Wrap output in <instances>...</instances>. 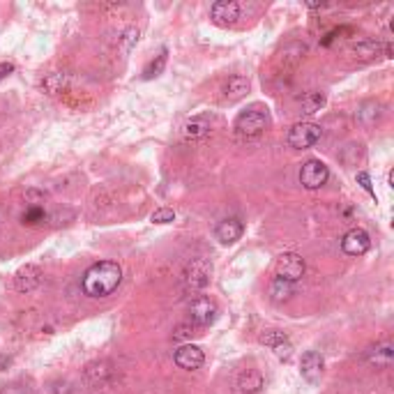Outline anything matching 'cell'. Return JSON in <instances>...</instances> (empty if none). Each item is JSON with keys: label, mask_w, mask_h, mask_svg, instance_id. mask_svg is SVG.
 Listing matches in <instances>:
<instances>
[{"label": "cell", "mask_w": 394, "mask_h": 394, "mask_svg": "<svg viewBox=\"0 0 394 394\" xmlns=\"http://www.w3.org/2000/svg\"><path fill=\"white\" fill-rule=\"evenodd\" d=\"M224 93H226L229 100H240V97H244L249 93V79L247 76H240V74H235V76H231V79L226 81V86H224Z\"/></svg>", "instance_id": "ffe728a7"}, {"label": "cell", "mask_w": 394, "mask_h": 394, "mask_svg": "<svg viewBox=\"0 0 394 394\" xmlns=\"http://www.w3.org/2000/svg\"><path fill=\"white\" fill-rule=\"evenodd\" d=\"M164 65H166V51H161L157 55V60H152L150 65L143 69V79H152V76H159L161 69H164Z\"/></svg>", "instance_id": "cb8c5ba5"}, {"label": "cell", "mask_w": 394, "mask_h": 394, "mask_svg": "<svg viewBox=\"0 0 394 394\" xmlns=\"http://www.w3.org/2000/svg\"><path fill=\"white\" fill-rule=\"evenodd\" d=\"M357 182H360V185H362L364 192H369L371 196H374V189H371V178H369V173H364V171L357 173Z\"/></svg>", "instance_id": "f1b7e54d"}, {"label": "cell", "mask_w": 394, "mask_h": 394, "mask_svg": "<svg viewBox=\"0 0 394 394\" xmlns=\"http://www.w3.org/2000/svg\"><path fill=\"white\" fill-rule=\"evenodd\" d=\"M274 270H277V277L279 279H286L295 284L298 279H302V274H305L307 265H305V258L300 254H293V251H286V254H281L277 258V265H274Z\"/></svg>", "instance_id": "5b68a950"}, {"label": "cell", "mask_w": 394, "mask_h": 394, "mask_svg": "<svg viewBox=\"0 0 394 394\" xmlns=\"http://www.w3.org/2000/svg\"><path fill=\"white\" fill-rule=\"evenodd\" d=\"M44 220H46V215H44V210H42L39 206H30L24 213V224H28V226H35V224H39Z\"/></svg>", "instance_id": "d4e9b609"}, {"label": "cell", "mask_w": 394, "mask_h": 394, "mask_svg": "<svg viewBox=\"0 0 394 394\" xmlns=\"http://www.w3.org/2000/svg\"><path fill=\"white\" fill-rule=\"evenodd\" d=\"M371 247V238L367 231L362 229H350L346 235L341 238V249L348 256H362L367 254Z\"/></svg>", "instance_id": "ba28073f"}, {"label": "cell", "mask_w": 394, "mask_h": 394, "mask_svg": "<svg viewBox=\"0 0 394 394\" xmlns=\"http://www.w3.org/2000/svg\"><path fill=\"white\" fill-rule=\"evenodd\" d=\"M0 394H28V392L21 388V385H7V388L0 392Z\"/></svg>", "instance_id": "1f68e13d"}, {"label": "cell", "mask_w": 394, "mask_h": 394, "mask_svg": "<svg viewBox=\"0 0 394 394\" xmlns=\"http://www.w3.org/2000/svg\"><path fill=\"white\" fill-rule=\"evenodd\" d=\"M305 53H307V46L305 44H291L281 51V65L284 67H298L302 60H305Z\"/></svg>", "instance_id": "44dd1931"}, {"label": "cell", "mask_w": 394, "mask_h": 394, "mask_svg": "<svg viewBox=\"0 0 394 394\" xmlns=\"http://www.w3.org/2000/svg\"><path fill=\"white\" fill-rule=\"evenodd\" d=\"M330 171L321 159H309L300 168V185L305 189H321L328 182Z\"/></svg>", "instance_id": "8992f818"}, {"label": "cell", "mask_w": 394, "mask_h": 394, "mask_svg": "<svg viewBox=\"0 0 394 394\" xmlns=\"http://www.w3.org/2000/svg\"><path fill=\"white\" fill-rule=\"evenodd\" d=\"M323 369H325V360H323L321 353H316V350H307V353L302 355L300 374H302V378H305V381L319 383L321 376H323Z\"/></svg>", "instance_id": "8fae6325"}, {"label": "cell", "mask_w": 394, "mask_h": 394, "mask_svg": "<svg viewBox=\"0 0 394 394\" xmlns=\"http://www.w3.org/2000/svg\"><path fill=\"white\" fill-rule=\"evenodd\" d=\"M238 388H240L242 392H247V394H254L263 388V376H261V371H256V369H244L240 378H238Z\"/></svg>", "instance_id": "d6986e66"}, {"label": "cell", "mask_w": 394, "mask_h": 394, "mask_svg": "<svg viewBox=\"0 0 394 394\" xmlns=\"http://www.w3.org/2000/svg\"><path fill=\"white\" fill-rule=\"evenodd\" d=\"M208 134H210L208 116H196L192 120H187L185 127H182V136H185V141H201V138H206Z\"/></svg>", "instance_id": "2e32d148"}, {"label": "cell", "mask_w": 394, "mask_h": 394, "mask_svg": "<svg viewBox=\"0 0 394 394\" xmlns=\"http://www.w3.org/2000/svg\"><path fill=\"white\" fill-rule=\"evenodd\" d=\"M12 72H14V65H12V62H0V83H3Z\"/></svg>", "instance_id": "4dcf8cb0"}, {"label": "cell", "mask_w": 394, "mask_h": 394, "mask_svg": "<svg viewBox=\"0 0 394 394\" xmlns=\"http://www.w3.org/2000/svg\"><path fill=\"white\" fill-rule=\"evenodd\" d=\"M173 220H175V213L171 208H159V210H154V213L150 215L152 224H171Z\"/></svg>", "instance_id": "484cf974"}, {"label": "cell", "mask_w": 394, "mask_h": 394, "mask_svg": "<svg viewBox=\"0 0 394 394\" xmlns=\"http://www.w3.org/2000/svg\"><path fill=\"white\" fill-rule=\"evenodd\" d=\"M189 319L196 328H208L217 319V305L208 295H196L189 305Z\"/></svg>", "instance_id": "52a82bcc"}, {"label": "cell", "mask_w": 394, "mask_h": 394, "mask_svg": "<svg viewBox=\"0 0 394 394\" xmlns=\"http://www.w3.org/2000/svg\"><path fill=\"white\" fill-rule=\"evenodd\" d=\"M210 274H213V265H210L206 258H194L185 265L182 270V288L185 293H201L203 288L210 284Z\"/></svg>", "instance_id": "7a4b0ae2"}, {"label": "cell", "mask_w": 394, "mask_h": 394, "mask_svg": "<svg viewBox=\"0 0 394 394\" xmlns=\"http://www.w3.org/2000/svg\"><path fill=\"white\" fill-rule=\"evenodd\" d=\"M272 350H274V355H277L279 360H288V357L293 355V346H291V341H288V339L279 341L277 346H272Z\"/></svg>", "instance_id": "4316f807"}, {"label": "cell", "mask_w": 394, "mask_h": 394, "mask_svg": "<svg viewBox=\"0 0 394 394\" xmlns=\"http://www.w3.org/2000/svg\"><path fill=\"white\" fill-rule=\"evenodd\" d=\"M39 284H42V267L39 265L28 263L14 274V288H17L19 293H30Z\"/></svg>", "instance_id": "30bf717a"}, {"label": "cell", "mask_w": 394, "mask_h": 394, "mask_svg": "<svg viewBox=\"0 0 394 394\" xmlns=\"http://www.w3.org/2000/svg\"><path fill=\"white\" fill-rule=\"evenodd\" d=\"M385 51V46L381 42H371V39H364V42H357V44L350 46V55L355 60H362V62H371L376 58H381Z\"/></svg>", "instance_id": "5bb4252c"}, {"label": "cell", "mask_w": 394, "mask_h": 394, "mask_svg": "<svg viewBox=\"0 0 394 394\" xmlns=\"http://www.w3.org/2000/svg\"><path fill=\"white\" fill-rule=\"evenodd\" d=\"M267 123H270L267 111L261 107H251L235 118V132L242 134V136H258L267 127Z\"/></svg>", "instance_id": "3957f363"}, {"label": "cell", "mask_w": 394, "mask_h": 394, "mask_svg": "<svg viewBox=\"0 0 394 394\" xmlns=\"http://www.w3.org/2000/svg\"><path fill=\"white\" fill-rule=\"evenodd\" d=\"M300 107H302V114H307V116L319 114V111L325 107V95L323 93H307L305 97H302Z\"/></svg>", "instance_id": "603a6c76"}, {"label": "cell", "mask_w": 394, "mask_h": 394, "mask_svg": "<svg viewBox=\"0 0 394 394\" xmlns=\"http://www.w3.org/2000/svg\"><path fill=\"white\" fill-rule=\"evenodd\" d=\"M286 339V334L284 332H277V330H270V332H265L261 334V343H265V346H277L279 341H284Z\"/></svg>", "instance_id": "83f0119b"}, {"label": "cell", "mask_w": 394, "mask_h": 394, "mask_svg": "<svg viewBox=\"0 0 394 394\" xmlns=\"http://www.w3.org/2000/svg\"><path fill=\"white\" fill-rule=\"evenodd\" d=\"M203 362H206V355H203V350L199 346H194V343H185V346L175 350V364H178L180 369L194 371L199 369Z\"/></svg>", "instance_id": "7c38bea8"}, {"label": "cell", "mask_w": 394, "mask_h": 394, "mask_svg": "<svg viewBox=\"0 0 394 394\" xmlns=\"http://www.w3.org/2000/svg\"><path fill=\"white\" fill-rule=\"evenodd\" d=\"M114 374V364L102 360V362H93L90 367L86 369V378L90 385H104Z\"/></svg>", "instance_id": "e0dca14e"}, {"label": "cell", "mask_w": 394, "mask_h": 394, "mask_svg": "<svg viewBox=\"0 0 394 394\" xmlns=\"http://www.w3.org/2000/svg\"><path fill=\"white\" fill-rule=\"evenodd\" d=\"M136 39H138V30H134V28H132V30L125 33V51H129V46H132Z\"/></svg>", "instance_id": "f546056e"}, {"label": "cell", "mask_w": 394, "mask_h": 394, "mask_svg": "<svg viewBox=\"0 0 394 394\" xmlns=\"http://www.w3.org/2000/svg\"><path fill=\"white\" fill-rule=\"evenodd\" d=\"M321 138V127L314 123H298L293 125L291 132H288V145L295 147V150H307L312 147L316 141Z\"/></svg>", "instance_id": "277c9868"}, {"label": "cell", "mask_w": 394, "mask_h": 394, "mask_svg": "<svg viewBox=\"0 0 394 394\" xmlns=\"http://www.w3.org/2000/svg\"><path fill=\"white\" fill-rule=\"evenodd\" d=\"M123 281V267L114 261H100L90 265L86 274H83V293L90 298H107L120 286Z\"/></svg>", "instance_id": "6da1fadb"}, {"label": "cell", "mask_w": 394, "mask_h": 394, "mask_svg": "<svg viewBox=\"0 0 394 394\" xmlns=\"http://www.w3.org/2000/svg\"><path fill=\"white\" fill-rule=\"evenodd\" d=\"M381 118H383V107L378 102H364L360 111H357V120H360L364 127H374Z\"/></svg>", "instance_id": "ac0fdd59"}, {"label": "cell", "mask_w": 394, "mask_h": 394, "mask_svg": "<svg viewBox=\"0 0 394 394\" xmlns=\"http://www.w3.org/2000/svg\"><path fill=\"white\" fill-rule=\"evenodd\" d=\"M242 233H244V226H242L240 220H224V222L217 224V229H215V238L222 244L238 242L242 238Z\"/></svg>", "instance_id": "4fadbf2b"}, {"label": "cell", "mask_w": 394, "mask_h": 394, "mask_svg": "<svg viewBox=\"0 0 394 394\" xmlns=\"http://www.w3.org/2000/svg\"><path fill=\"white\" fill-rule=\"evenodd\" d=\"M392 357H394V350H392V343L390 341H383V343H376L374 348L367 350V362L374 364L378 369H385L392 364Z\"/></svg>", "instance_id": "9a60e30c"}, {"label": "cell", "mask_w": 394, "mask_h": 394, "mask_svg": "<svg viewBox=\"0 0 394 394\" xmlns=\"http://www.w3.org/2000/svg\"><path fill=\"white\" fill-rule=\"evenodd\" d=\"M210 17L217 26H233L238 19H240V5L235 0H217V3L210 7Z\"/></svg>", "instance_id": "9c48e42d"}, {"label": "cell", "mask_w": 394, "mask_h": 394, "mask_svg": "<svg viewBox=\"0 0 394 394\" xmlns=\"http://www.w3.org/2000/svg\"><path fill=\"white\" fill-rule=\"evenodd\" d=\"M293 291H295V286L291 284V281L279 279V277L274 279L272 286H270V295H272L274 302H286V300H291Z\"/></svg>", "instance_id": "7402d4cb"}]
</instances>
